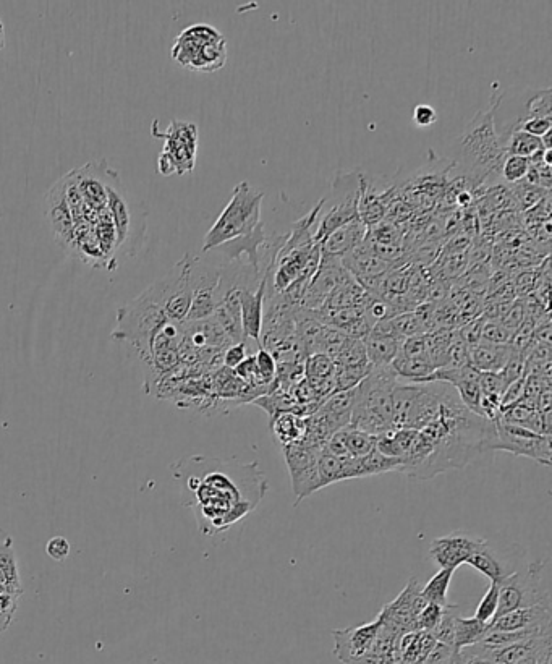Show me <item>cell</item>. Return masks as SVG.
Here are the masks:
<instances>
[{
  "instance_id": "4",
  "label": "cell",
  "mask_w": 552,
  "mask_h": 664,
  "mask_svg": "<svg viewBox=\"0 0 552 664\" xmlns=\"http://www.w3.org/2000/svg\"><path fill=\"white\" fill-rule=\"evenodd\" d=\"M264 195L243 180L234 188L232 198L204 237L203 253L213 252L230 240L248 235L261 222Z\"/></svg>"
},
{
  "instance_id": "58",
  "label": "cell",
  "mask_w": 552,
  "mask_h": 664,
  "mask_svg": "<svg viewBox=\"0 0 552 664\" xmlns=\"http://www.w3.org/2000/svg\"><path fill=\"white\" fill-rule=\"evenodd\" d=\"M457 203H459L460 208L465 209L468 206L473 205V195L470 190H462V192L457 193Z\"/></svg>"
},
{
  "instance_id": "29",
  "label": "cell",
  "mask_w": 552,
  "mask_h": 664,
  "mask_svg": "<svg viewBox=\"0 0 552 664\" xmlns=\"http://www.w3.org/2000/svg\"><path fill=\"white\" fill-rule=\"evenodd\" d=\"M22 596L23 585L18 571L17 554L13 548V540L4 548H0V595Z\"/></svg>"
},
{
  "instance_id": "18",
  "label": "cell",
  "mask_w": 552,
  "mask_h": 664,
  "mask_svg": "<svg viewBox=\"0 0 552 664\" xmlns=\"http://www.w3.org/2000/svg\"><path fill=\"white\" fill-rule=\"evenodd\" d=\"M269 273L261 279L256 289L240 287V316H242V329L245 339H253L260 345L261 329H263L264 298L268 287Z\"/></svg>"
},
{
  "instance_id": "9",
  "label": "cell",
  "mask_w": 552,
  "mask_h": 664,
  "mask_svg": "<svg viewBox=\"0 0 552 664\" xmlns=\"http://www.w3.org/2000/svg\"><path fill=\"white\" fill-rule=\"evenodd\" d=\"M543 574L544 562H533L530 566L520 567L519 571L501 582L496 618L514 609L551 606V596L544 584Z\"/></svg>"
},
{
  "instance_id": "19",
  "label": "cell",
  "mask_w": 552,
  "mask_h": 664,
  "mask_svg": "<svg viewBox=\"0 0 552 664\" xmlns=\"http://www.w3.org/2000/svg\"><path fill=\"white\" fill-rule=\"evenodd\" d=\"M551 622V606H530L502 614L491 622L489 630H504V632L528 629L551 630Z\"/></svg>"
},
{
  "instance_id": "49",
  "label": "cell",
  "mask_w": 552,
  "mask_h": 664,
  "mask_svg": "<svg viewBox=\"0 0 552 664\" xmlns=\"http://www.w3.org/2000/svg\"><path fill=\"white\" fill-rule=\"evenodd\" d=\"M478 384H480L483 394L499 397V399H502L507 389L506 383H504V379L499 373H480Z\"/></svg>"
},
{
  "instance_id": "33",
  "label": "cell",
  "mask_w": 552,
  "mask_h": 664,
  "mask_svg": "<svg viewBox=\"0 0 552 664\" xmlns=\"http://www.w3.org/2000/svg\"><path fill=\"white\" fill-rule=\"evenodd\" d=\"M488 632L489 624H486V622L478 621L476 618H462V614H460L457 621H455V650H462V648L480 643L488 635Z\"/></svg>"
},
{
  "instance_id": "37",
  "label": "cell",
  "mask_w": 552,
  "mask_h": 664,
  "mask_svg": "<svg viewBox=\"0 0 552 664\" xmlns=\"http://www.w3.org/2000/svg\"><path fill=\"white\" fill-rule=\"evenodd\" d=\"M548 190L544 188L536 187V185L528 184L525 180L515 184L510 190V195L514 198L515 203L519 206L520 211H530V209L535 208L536 205H540L541 201L549 195Z\"/></svg>"
},
{
  "instance_id": "5",
  "label": "cell",
  "mask_w": 552,
  "mask_h": 664,
  "mask_svg": "<svg viewBox=\"0 0 552 664\" xmlns=\"http://www.w3.org/2000/svg\"><path fill=\"white\" fill-rule=\"evenodd\" d=\"M170 56L192 72L213 73L227 62L226 38L211 25L188 26L175 38Z\"/></svg>"
},
{
  "instance_id": "24",
  "label": "cell",
  "mask_w": 552,
  "mask_h": 664,
  "mask_svg": "<svg viewBox=\"0 0 552 664\" xmlns=\"http://www.w3.org/2000/svg\"><path fill=\"white\" fill-rule=\"evenodd\" d=\"M512 352L514 347L510 344L497 345L480 341L470 347V365L480 373H501Z\"/></svg>"
},
{
  "instance_id": "36",
  "label": "cell",
  "mask_w": 552,
  "mask_h": 664,
  "mask_svg": "<svg viewBox=\"0 0 552 664\" xmlns=\"http://www.w3.org/2000/svg\"><path fill=\"white\" fill-rule=\"evenodd\" d=\"M541 148H543L541 138L531 137L522 130L512 133L504 143V153L507 156H517V158L530 159Z\"/></svg>"
},
{
  "instance_id": "21",
  "label": "cell",
  "mask_w": 552,
  "mask_h": 664,
  "mask_svg": "<svg viewBox=\"0 0 552 664\" xmlns=\"http://www.w3.org/2000/svg\"><path fill=\"white\" fill-rule=\"evenodd\" d=\"M353 409V389L349 391L334 392L331 396L326 397L321 404H319L318 413L327 430L331 431L332 435L342 428H347L350 425V418H352Z\"/></svg>"
},
{
  "instance_id": "47",
  "label": "cell",
  "mask_w": 552,
  "mask_h": 664,
  "mask_svg": "<svg viewBox=\"0 0 552 664\" xmlns=\"http://www.w3.org/2000/svg\"><path fill=\"white\" fill-rule=\"evenodd\" d=\"M442 611H444V606L436 605V603H426L425 608L421 609L417 616V630L433 632L441 621Z\"/></svg>"
},
{
  "instance_id": "38",
  "label": "cell",
  "mask_w": 552,
  "mask_h": 664,
  "mask_svg": "<svg viewBox=\"0 0 552 664\" xmlns=\"http://www.w3.org/2000/svg\"><path fill=\"white\" fill-rule=\"evenodd\" d=\"M303 371L308 381H323L329 379L336 373L334 358L326 354L308 355L303 363Z\"/></svg>"
},
{
  "instance_id": "7",
  "label": "cell",
  "mask_w": 552,
  "mask_h": 664,
  "mask_svg": "<svg viewBox=\"0 0 552 664\" xmlns=\"http://www.w3.org/2000/svg\"><path fill=\"white\" fill-rule=\"evenodd\" d=\"M195 258L192 255L183 256L167 276L145 290V294L166 313L172 323H185L192 307V269Z\"/></svg>"
},
{
  "instance_id": "48",
  "label": "cell",
  "mask_w": 552,
  "mask_h": 664,
  "mask_svg": "<svg viewBox=\"0 0 552 664\" xmlns=\"http://www.w3.org/2000/svg\"><path fill=\"white\" fill-rule=\"evenodd\" d=\"M527 320V310H525V302L523 300H515L514 305L507 311L506 316L499 320V323L507 329V331L515 332L522 328V324Z\"/></svg>"
},
{
  "instance_id": "41",
  "label": "cell",
  "mask_w": 552,
  "mask_h": 664,
  "mask_svg": "<svg viewBox=\"0 0 552 664\" xmlns=\"http://www.w3.org/2000/svg\"><path fill=\"white\" fill-rule=\"evenodd\" d=\"M365 240L379 247H400L402 237L394 222L383 221L368 229Z\"/></svg>"
},
{
  "instance_id": "3",
  "label": "cell",
  "mask_w": 552,
  "mask_h": 664,
  "mask_svg": "<svg viewBox=\"0 0 552 664\" xmlns=\"http://www.w3.org/2000/svg\"><path fill=\"white\" fill-rule=\"evenodd\" d=\"M399 379L391 365L371 367L370 373L353 388V409L350 425L357 430L378 436L394 428L392 392Z\"/></svg>"
},
{
  "instance_id": "32",
  "label": "cell",
  "mask_w": 552,
  "mask_h": 664,
  "mask_svg": "<svg viewBox=\"0 0 552 664\" xmlns=\"http://www.w3.org/2000/svg\"><path fill=\"white\" fill-rule=\"evenodd\" d=\"M549 643H552L551 635H544V637H535V639L512 643L509 647L491 650V655H493L496 664H515L517 661L527 658V656L540 652L541 648L546 647Z\"/></svg>"
},
{
  "instance_id": "56",
  "label": "cell",
  "mask_w": 552,
  "mask_h": 664,
  "mask_svg": "<svg viewBox=\"0 0 552 664\" xmlns=\"http://www.w3.org/2000/svg\"><path fill=\"white\" fill-rule=\"evenodd\" d=\"M438 120V112L434 111L433 106L429 104H418L413 111V122L418 125V127L425 128L429 125L436 124Z\"/></svg>"
},
{
  "instance_id": "25",
  "label": "cell",
  "mask_w": 552,
  "mask_h": 664,
  "mask_svg": "<svg viewBox=\"0 0 552 664\" xmlns=\"http://www.w3.org/2000/svg\"><path fill=\"white\" fill-rule=\"evenodd\" d=\"M434 645L436 639L431 632L413 630L402 634L397 642V660L399 664H423Z\"/></svg>"
},
{
  "instance_id": "23",
  "label": "cell",
  "mask_w": 552,
  "mask_h": 664,
  "mask_svg": "<svg viewBox=\"0 0 552 664\" xmlns=\"http://www.w3.org/2000/svg\"><path fill=\"white\" fill-rule=\"evenodd\" d=\"M366 234H368V227L360 219H355V221L349 222V224H345V226L337 229L336 232H332L319 245L321 253L327 256L342 258V256L355 250V248L360 247L361 243L365 242Z\"/></svg>"
},
{
  "instance_id": "50",
  "label": "cell",
  "mask_w": 552,
  "mask_h": 664,
  "mask_svg": "<svg viewBox=\"0 0 552 664\" xmlns=\"http://www.w3.org/2000/svg\"><path fill=\"white\" fill-rule=\"evenodd\" d=\"M18 600L20 596L7 595V593L0 595V634H4L12 624L17 613Z\"/></svg>"
},
{
  "instance_id": "35",
  "label": "cell",
  "mask_w": 552,
  "mask_h": 664,
  "mask_svg": "<svg viewBox=\"0 0 552 664\" xmlns=\"http://www.w3.org/2000/svg\"><path fill=\"white\" fill-rule=\"evenodd\" d=\"M455 569H439L436 574L428 580L425 587H421V596L425 598L428 603H436V605L444 606L447 603V592L451 587L452 577H454Z\"/></svg>"
},
{
  "instance_id": "6",
  "label": "cell",
  "mask_w": 552,
  "mask_h": 664,
  "mask_svg": "<svg viewBox=\"0 0 552 664\" xmlns=\"http://www.w3.org/2000/svg\"><path fill=\"white\" fill-rule=\"evenodd\" d=\"M494 128L502 148L512 133L519 132L530 119L552 120V90H514V94H494Z\"/></svg>"
},
{
  "instance_id": "39",
  "label": "cell",
  "mask_w": 552,
  "mask_h": 664,
  "mask_svg": "<svg viewBox=\"0 0 552 664\" xmlns=\"http://www.w3.org/2000/svg\"><path fill=\"white\" fill-rule=\"evenodd\" d=\"M360 467L363 478H365L370 475H381V473L399 472L400 460L384 456L378 449H374L368 456L361 457Z\"/></svg>"
},
{
  "instance_id": "52",
  "label": "cell",
  "mask_w": 552,
  "mask_h": 664,
  "mask_svg": "<svg viewBox=\"0 0 552 664\" xmlns=\"http://www.w3.org/2000/svg\"><path fill=\"white\" fill-rule=\"evenodd\" d=\"M247 342H240V344H232L227 347L226 352L222 355V362L224 367L229 370H235L240 363L248 357Z\"/></svg>"
},
{
  "instance_id": "16",
  "label": "cell",
  "mask_w": 552,
  "mask_h": 664,
  "mask_svg": "<svg viewBox=\"0 0 552 664\" xmlns=\"http://www.w3.org/2000/svg\"><path fill=\"white\" fill-rule=\"evenodd\" d=\"M381 629V621L378 618L363 626L347 627L332 632L334 639V655L342 664H353L360 660L361 656L370 652L374 640L378 637Z\"/></svg>"
},
{
  "instance_id": "10",
  "label": "cell",
  "mask_w": 552,
  "mask_h": 664,
  "mask_svg": "<svg viewBox=\"0 0 552 664\" xmlns=\"http://www.w3.org/2000/svg\"><path fill=\"white\" fill-rule=\"evenodd\" d=\"M361 179H363L361 172L337 174L331 188L336 203L323 214V218L319 219V222H316L318 226L313 232V242L316 245H321L332 232H336L340 227L358 219Z\"/></svg>"
},
{
  "instance_id": "1",
  "label": "cell",
  "mask_w": 552,
  "mask_h": 664,
  "mask_svg": "<svg viewBox=\"0 0 552 664\" xmlns=\"http://www.w3.org/2000/svg\"><path fill=\"white\" fill-rule=\"evenodd\" d=\"M174 477L183 481L188 494L185 506L193 507L204 535H217L255 511L268 491L264 473L253 464L190 457L175 464Z\"/></svg>"
},
{
  "instance_id": "62",
  "label": "cell",
  "mask_w": 552,
  "mask_h": 664,
  "mask_svg": "<svg viewBox=\"0 0 552 664\" xmlns=\"http://www.w3.org/2000/svg\"><path fill=\"white\" fill-rule=\"evenodd\" d=\"M5 46V30H4V23H2V20H0V51L4 49Z\"/></svg>"
},
{
  "instance_id": "17",
  "label": "cell",
  "mask_w": 552,
  "mask_h": 664,
  "mask_svg": "<svg viewBox=\"0 0 552 664\" xmlns=\"http://www.w3.org/2000/svg\"><path fill=\"white\" fill-rule=\"evenodd\" d=\"M520 558L522 556H517L515 553H502L486 541L485 545L468 559L467 564L475 571L486 575L491 584H501L507 577L519 571Z\"/></svg>"
},
{
  "instance_id": "8",
  "label": "cell",
  "mask_w": 552,
  "mask_h": 664,
  "mask_svg": "<svg viewBox=\"0 0 552 664\" xmlns=\"http://www.w3.org/2000/svg\"><path fill=\"white\" fill-rule=\"evenodd\" d=\"M151 135L166 140V145L159 154V174H192L198 153V127L195 124L172 120L166 132H159L158 120H154Z\"/></svg>"
},
{
  "instance_id": "55",
  "label": "cell",
  "mask_w": 552,
  "mask_h": 664,
  "mask_svg": "<svg viewBox=\"0 0 552 664\" xmlns=\"http://www.w3.org/2000/svg\"><path fill=\"white\" fill-rule=\"evenodd\" d=\"M512 282H514L515 294L520 295V297L531 294L535 290L536 282H538V271H531V269L523 271Z\"/></svg>"
},
{
  "instance_id": "26",
  "label": "cell",
  "mask_w": 552,
  "mask_h": 664,
  "mask_svg": "<svg viewBox=\"0 0 552 664\" xmlns=\"http://www.w3.org/2000/svg\"><path fill=\"white\" fill-rule=\"evenodd\" d=\"M400 634L381 622L378 637L374 640L370 652L361 656L353 664H399L397 660V642Z\"/></svg>"
},
{
  "instance_id": "34",
  "label": "cell",
  "mask_w": 552,
  "mask_h": 664,
  "mask_svg": "<svg viewBox=\"0 0 552 664\" xmlns=\"http://www.w3.org/2000/svg\"><path fill=\"white\" fill-rule=\"evenodd\" d=\"M339 431L342 441H344L345 452L353 459L368 456L371 451L376 449V436L370 435V433L357 430L353 426H347Z\"/></svg>"
},
{
  "instance_id": "59",
  "label": "cell",
  "mask_w": 552,
  "mask_h": 664,
  "mask_svg": "<svg viewBox=\"0 0 552 664\" xmlns=\"http://www.w3.org/2000/svg\"><path fill=\"white\" fill-rule=\"evenodd\" d=\"M536 664H552V643L548 647H544L538 655Z\"/></svg>"
},
{
  "instance_id": "22",
  "label": "cell",
  "mask_w": 552,
  "mask_h": 664,
  "mask_svg": "<svg viewBox=\"0 0 552 664\" xmlns=\"http://www.w3.org/2000/svg\"><path fill=\"white\" fill-rule=\"evenodd\" d=\"M319 481L321 488L337 483V481L353 480V478H363L361 473L360 459L353 457H336L323 451L318 460Z\"/></svg>"
},
{
  "instance_id": "44",
  "label": "cell",
  "mask_w": 552,
  "mask_h": 664,
  "mask_svg": "<svg viewBox=\"0 0 552 664\" xmlns=\"http://www.w3.org/2000/svg\"><path fill=\"white\" fill-rule=\"evenodd\" d=\"M455 664H496V661L489 648L483 643H475L455 652Z\"/></svg>"
},
{
  "instance_id": "31",
  "label": "cell",
  "mask_w": 552,
  "mask_h": 664,
  "mask_svg": "<svg viewBox=\"0 0 552 664\" xmlns=\"http://www.w3.org/2000/svg\"><path fill=\"white\" fill-rule=\"evenodd\" d=\"M366 292L352 276L347 277L342 284L332 290L331 295L324 302V310H342V308L363 307Z\"/></svg>"
},
{
  "instance_id": "13",
  "label": "cell",
  "mask_w": 552,
  "mask_h": 664,
  "mask_svg": "<svg viewBox=\"0 0 552 664\" xmlns=\"http://www.w3.org/2000/svg\"><path fill=\"white\" fill-rule=\"evenodd\" d=\"M428 601L421 596V585L417 579L408 582L392 603L384 606L378 619L400 635L417 630V616Z\"/></svg>"
},
{
  "instance_id": "27",
  "label": "cell",
  "mask_w": 552,
  "mask_h": 664,
  "mask_svg": "<svg viewBox=\"0 0 552 664\" xmlns=\"http://www.w3.org/2000/svg\"><path fill=\"white\" fill-rule=\"evenodd\" d=\"M361 341L365 345L368 362L373 368L391 365L399 354L400 347L404 344V341L397 337L378 336L373 332H368V336L363 337Z\"/></svg>"
},
{
  "instance_id": "12",
  "label": "cell",
  "mask_w": 552,
  "mask_h": 664,
  "mask_svg": "<svg viewBox=\"0 0 552 664\" xmlns=\"http://www.w3.org/2000/svg\"><path fill=\"white\" fill-rule=\"evenodd\" d=\"M282 451H284L285 462H287L290 478H292V490L297 496L295 506H298L303 499L316 491L323 490L318 473L321 447L297 443L282 447Z\"/></svg>"
},
{
  "instance_id": "15",
  "label": "cell",
  "mask_w": 552,
  "mask_h": 664,
  "mask_svg": "<svg viewBox=\"0 0 552 664\" xmlns=\"http://www.w3.org/2000/svg\"><path fill=\"white\" fill-rule=\"evenodd\" d=\"M350 277L349 271L344 268L342 260L337 256H327L321 253V263L316 271L310 287L303 297L302 308L316 311L323 307L332 290Z\"/></svg>"
},
{
  "instance_id": "28",
  "label": "cell",
  "mask_w": 552,
  "mask_h": 664,
  "mask_svg": "<svg viewBox=\"0 0 552 664\" xmlns=\"http://www.w3.org/2000/svg\"><path fill=\"white\" fill-rule=\"evenodd\" d=\"M417 435V430L391 428V430L384 431L381 435L376 436V449L384 456L402 460L412 449Z\"/></svg>"
},
{
  "instance_id": "46",
  "label": "cell",
  "mask_w": 552,
  "mask_h": 664,
  "mask_svg": "<svg viewBox=\"0 0 552 664\" xmlns=\"http://www.w3.org/2000/svg\"><path fill=\"white\" fill-rule=\"evenodd\" d=\"M514 334L507 331L499 321H485L483 331H481V341L489 342V344L507 345L512 342Z\"/></svg>"
},
{
  "instance_id": "11",
  "label": "cell",
  "mask_w": 552,
  "mask_h": 664,
  "mask_svg": "<svg viewBox=\"0 0 552 664\" xmlns=\"http://www.w3.org/2000/svg\"><path fill=\"white\" fill-rule=\"evenodd\" d=\"M494 423H496L497 436L496 451L530 457L544 467L551 465V436L538 435L525 426L502 422L499 418Z\"/></svg>"
},
{
  "instance_id": "61",
  "label": "cell",
  "mask_w": 552,
  "mask_h": 664,
  "mask_svg": "<svg viewBox=\"0 0 552 664\" xmlns=\"http://www.w3.org/2000/svg\"><path fill=\"white\" fill-rule=\"evenodd\" d=\"M9 541H12V537L7 535V533H5L2 528H0V548H4V546L7 545Z\"/></svg>"
},
{
  "instance_id": "40",
  "label": "cell",
  "mask_w": 552,
  "mask_h": 664,
  "mask_svg": "<svg viewBox=\"0 0 552 664\" xmlns=\"http://www.w3.org/2000/svg\"><path fill=\"white\" fill-rule=\"evenodd\" d=\"M459 616V605H451V603L444 605L441 621H439L438 627L431 632L436 642L444 643V645L454 648L455 621H457Z\"/></svg>"
},
{
  "instance_id": "60",
  "label": "cell",
  "mask_w": 552,
  "mask_h": 664,
  "mask_svg": "<svg viewBox=\"0 0 552 664\" xmlns=\"http://www.w3.org/2000/svg\"><path fill=\"white\" fill-rule=\"evenodd\" d=\"M549 645H551V643H549ZM546 647H548V645H546ZM541 650H543V648H541ZM540 652L535 653V655L527 656V658H523V660L517 661L515 664H536V660H538V655H540Z\"/></svg>"
},
{
  "instance_id": "45",
  "label": "cell",
  "mask_w": 552,
  "mask_h": 664,
  "mask_svg": "<svg viewBox=\"0 0 552 664\" xmlns=\"http://www.w3.org/2000/svg\"><path fill=\"white\" fill-rule=\"evenodd\" d=\"M255 360L256 368H258V373H260V378L263 379V383L271 386L277 375L276 358L272 357L271 352L260 347V350L256 352Z\"/></svg>"
},
{
  "instance_id": "53",
  "label": "cell",
  "mask_w": 552,
  "mask_h": 664,
  "mask_svg": "<svg viewBox=\"0 0 552 664\" xmlns=\"http://www.w3.org/2000/svg\"><path fill=\"white\" fill-rule=\"evenodd\" d=\"M457 650L449 647V645H444V643L436 642L433 650L429 652L428 658H426L425 663L423 664H452L454 663V656Z\"/></svg>"
},
{
  "instance_id": "42",
  "label": "cell",
  "mask_w": 552,
  "mask_h": 664,
  "mask_svg": "<svg viewBox=\"0 0 552 664\" xmlns=\"http://www.w3.org/2000/svg\"><path fill=\"white\" fill-rule=\"evenodd\" d=\"M528 169H530V161L525 158H517V156H506L501 164L502 180L509 185L519 184L525 177H527Z\"/></svg>"
},
{
  "instance_id": "20",
  "label": "cell",
  "mask_w": 552,
  "mask_h": 664,
  "mask_svg": "<svg viewBox=\"0 0 552 664\" xmlns=\"http://www.w3.org/2000/svg\"><path fill=\"white\" fill-rule=\"evenodd\" d=\"M392 188L381 190L378 184L368 179L363 174L361 179L360 200H358V219L365 224L368 229L383 222L387 216V209L391 206Z\"/></svg>"
},
{
  "instance_id": "54",
  "label": "cell",
  "mask_w": 552,
  "mask_h": 664,
  "mask_svg": "<svg viewBox=\"0 0 552 664\" xmlns=\"http://www.w3.org/2000/svg\"><path fill=\"white\" fill-rule=\"evenodd\" d=\"M46 553L54 561H65L70 556V543L65 537H54L47 541Z\"/></svg>"
},
{
  "instance_id": "57",
  "label": "cell",
  "mask_w": 552,
  "mask_h": 664,
  "mask_svg": "<svg viewBox=\"0 0 552 664\" xmlns=\"http://www.w3.org/2000/svg\"><path fill=\"white\" fill-rule=\"evenodd\" d=\"M522 132L528 133L531 137L541 138L552 130V120L549 119H530L520 128Z\"/></svg>"
},
{
  "instance_id": "30",
  "label": "cell",
  "mask_w": 552,
  "mask_h": 664,
  "mask_svg": "<svg viewBox=\"0 0 552 664\" xmlns=\"http://www.w3.org/2000/svg\"><path fill=\"white\" fill-rule=\"evenodd\" d=\"M271 428L281 447L302 443L306 435V418L293 412L279 413L272 418Z\"/></svg>"
},
{
  "instance_id": "51",
  "label": "cell",
  "mask_w": 552,
  "mask_h": 664,
  "mask_svg": "<svg viewBox=\"0 0 552 664\" xmlns=\"http://www.w3.org/2000/svg\"><path fill=\"white\" fill-rule=\"evenodd\" d=\"M485 321V318L480 316V318H476V320L470 321V323L465 324V326H462V329H460V339H462V341L468 345V349L481 341V331H483Z\"/></svg>"
},
{
  "instance_id": "14",
  "label": "cell",
  "mask_w": 552,
  "mask_h": 664,
  "mask_svg": "<svg viewBox=\"0 0 552 664\" xmlns=\"http://www.w3.org/2000/svg\"><path fill=\"white\" fill-rule=\"evenodd\" d=\"M485 543L486 540L483 538L459 530V532H452L446 537L433 540L431 548H429V558L441 569L457 571V567L467 564L468 559L472 558L473 554Z\"/></svg>"
},
{
  "instance_id": "43",
  "label": "cell",
  "mask_w": 552,
  "mask_h": 664,
  "mask_svg": "<svg viewBox=\"0 0 552 664\" xmlns=\"http://www.w3.org/2000/svg\"><path fill=\"white\" fill-rule=\"evenodd\" d=\"M497 608H499V584H491L488 592L481 598L480 605L476 608L473 618L486 622L491 626V622L496 618Z\"/></svg>"
},
{
  "instance_id": "2",
  "label": "cell",
  "mask_w": 552,
  "mask_h": 664,
  "mask_svg": "<svg viewBox=\"0 0 552 664\" xmlns=\"http://www.w3.org/2000/svg\"><path fill=\"white\" fill-rule=\"evenodd\" d=\"M494 107L496 98L485 111L478 112L472 122L465 127L454 143V166L462 169V179L473 188L481 185H497V177L501 171V164L506 158L501 141L494 128Z\"/></svg>"
}]
</instances>
